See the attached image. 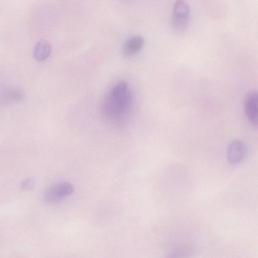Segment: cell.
<instances>
[{"mask_svg":"<svg viewBox=\"0 0 258 258\" xmlns=\"http://www.w3.org/2000/svg\"><path fill=\"white\" fill-rule=\"evenodd\" d=\"M24 95L19 90L13 88L5 89L0 92V104L8 106L20 102L23 99Z\"/></svg>","mask_w":258,"mask_h":258,"instance_id":"5","label":"cell"},{"mask_svg":"<svg viewBox=\"0 0 258 258\" xmlns=\"http://www.w3.org/2000/svg\"><path fill=\"white\" fill-rule=\"evenodd\" d=\"M34 186V182L31 179H27L25 180L22 185V188L25 190H30Z\"/></svg>","mask_w":258,"mask_h":258,"instance_id":"9","label":"cell"},{"mask_svg":"<svg viewBox=\"0 0 258 258\" xmlns=\"http://www.w3.org/2000/svg\"><path fill=\"white\" fill-rule=\"evenodd\" d=\"M190 10L185 0H177L174 4L172 25L174 31L184 32L188 28L190 19Z\"/></svg>","mask_w":258,"mask_h":258,"instance_id":"1","label":"cell"},{"mask_svg":"<svg viewBox=\"0 0 258 258\" xmlns=\"http://www.w3.org/2000/svg\"><path fill=\"white\" fill-rule=\"evenodd\" d=\"M246 154V147L240 140L231 142L228 148V157L230 163L237 165L240 163L245 158Z\"/></svg>","mask_w":258,"mask_h":258,"instance_id":"4","label":"cell"},{"mask_svg":"<svg viewBox=\"0 0 258 258\" xmlns=\"http://www.w3.org/2000/svg\"><path fill=\"white\" fill-rule=\"evenodd\" d=\"M74 188L70 183L62 182L50 187L44 194V200L49 204H54L71 195Z\"/></svg>","mask_w":258,"mask_h":258,"instance_id":"2","label":"cell"},{"mask_svg":"<svg viewBox=\"0 0 258 258\" xmlns=\"http://www.w3.org/2000/svg\"><path fill=\"white\" fill-rule=\"evenodd\" d=\"M144 39L140 36L130 38L125 43L123 48V55L125 57L133 56L138 53L143 47Z\"/></svg>","mask_w":258,"mask_h":258,"instance_id":"6","label":"cell"},{"mask_svg":"<svg viewBox=\"0 0 258 258\" xmlns=\"http://www.w3.org/2000/svg\"><path fill=\"white\" fill-rule=\"evenodd\" d=\"M258 97L256 91L250 92L246 95L244 100V109L246 115L255 127L257 128L258 124Z\"/></svg>","mask_w":258,"mask_h":258,"instance_id":"3","label":"cell"},{"mask_svg":"<svg viewBox=\"0 0 258 258\" xmlns=\"http://www.w3.org/2000/svg\"><path fill=\"white\" fill-rule=\"evenodd\" d=\"M128 84L125 81H121L117 83L113 88L111 92V97H121L127 94Z\"/></svg>","mask_w":258,"mask_h":258,"instance_id":"8","label":"cell"},{"mask_svg":"<svg viewBox=\"0 0 258 258\" xmlns=\"http://www.w3.org/2000/svg\"><path fill=\"white\" fill-rule=\"evenodd\" d=\"M51 51L49 42L45 40H41L36 43L34 47L33 57L37 61H43L49 57Z\"/></svg>","mask_w":258,"mask_h":258,"instance_id":"7","label":"cell"}]
</instances>
